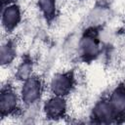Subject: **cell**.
Returning a JSON list of instances; mask_svg holds the SVG:
<instances>
[{
	"label": "cell",
	"instance_id": "52a82bcc",
	"mask_svg": "<svg viewBox=\"0 0 125 125\" xmlns=\"http://www.w3.org/2000/svg\"><path fill=\"white\" fill-rule=\"evenodd\" d=\"M109 104L114 114V118H125V85L119 84L110 94L108 99Z\"/></svg>",
	"mask_w": 125,
	"mask_h": 125
},
{
	"label": "cell",
	"instance_id": "8992f818",
	"mask_svg": "<svg viewBox=\"0 0 125 125\" xmlns=\"http://www.w3.org/2000/svg\"><path fill=\"white\" fill-rule=\"evenodd\" d=\"M67 104L64 97L53 96L44 104V112L46 117L50 119H59L64 117L66 113Z\"/></svg>",
	"mask_w": 125,
	"mask_h": 125
},
{
	"label": "cell",
	"instance_id": "9c48e42d",
	"mask_svg": "<svg viewBox=\"0 0 125 125\" xmlns=\"http://www.w3.org/2000/svg\"><path fill=\"white\" fill-rule=\"evenodd\" d=\"M16 55H17V49L14 42L12 40H7L1 46V52H0L1 64L2 65L10 64L16 58Z\"/></svg>",
	"mask_w": 125,
	"mask_h": 125
},
{
	"label": "cell",
	"instance_id": "277c9868",
	"mask_svg": "<svg viewBox=\"0 0 125 125\" xmlns=\"http://www.w3.org/2000/svg\"><path fill=\"white\" fill-rule=\"evenodd\" d=\"M20 98L12 85L2 87L0 93V114L2 117L15 113L19 107Z\"/></svg>",
	"mask_w": 125,
	"mask_h": 125
},
{
	"label": "cell",
	"instance_id": "3957f363",
	"mask_svg": "<svg viewBox=\"0 0 125 125\" xmlns=\"http://www.w3.org/2000/svg\"><path fill=\"white\" fill-rule=\"evenodd\" d=\"M75 85V76L73 71H64L53 76L50 83V89L53 95L65 97L70 94Z\"/></svg>",
	"mask_w": 125,
	"mask_h": 125
},
{
	"label": "cell",
	"instance_id": "7a4b0ae2",
	"mask_svg": "<svg viewBox=\"0 0 125 125\" xmlns=\"http://www.w3.org/2000/svg\"><path fill=\"white\" fill-rule=\"evenodd\" d=\"M43 92V84L38 76L31 75L24 81L21 89V100L26 105H31L39 101Z\"/></svg>",
	"mask_w": 125,
	"mask_h": 125
},
{
	"label": "cell",
	"instance_id": "8fae6325",
	"mask_svg": "<svg viewBox=\"0 0 125 125\" xmlns=\"http://www.w3.org/2000/svg\"><path fill=\"white\" fill-rule=\"evenodd\" d=\"M32 69H33V63L31 59H29L28 57H25L22 60V62L19 64L17 68L16 76L18 79L24 81L25 79H27L32 75Z\"/></svg>",
	"mask_w": 125,
	"mask_h": 125
},
{
	"label": "cell",
	"instance_id": "ba28073f",
	"mask_svg": "<svg viewBox=\"0 0 125 125\" xmlns=\"http://www.w3.org/2000/svg\"><path fill=\"white\" fill-rule=\"evenodd\" d=\"M92 118L94 122L98 123H109L115 120L108 100L103 99L95 104L92 111Z\"/></svg>",
	"mask_w": 125,
	"mask_h": 125
},
{
	"label": "cell",
	"instance_id": "5b68a950",
	"mask_svg": "<svg viewBox=\"0 0 125 125\" xmlns=\"http://www.w3.org/2000/svg\"><path fill=\"white\" fill-rule=\"evenodd\" d=\"M21 11L19 5L16 3L3 7L2 11V26L7 32H12L21 22Z\"/></svg>",
	"mask_w": 125,
	"mask_h": 125
},
{
	"label": "cell",
	"instance_id": "6da1fadb",
	"mask_svg": "<svg viewBox=\"0 0 125 125\" xmlns=\"http://www.w3.org/2000/svg\"><path fill=\"white\" fill-rule=\"evenodd\" d=\"M80 56L85 62L95 60L101 51V43L99 39V31L95 27H90L80 38L79 41Z\"/></svg>",
	"mask_w": 125,
	"mask_h": 125
},
{
	"label": "cell",
	"instance_id": "30bf717a",
	"mask_svg": "<svg viewBox=\"0 0 125 125\" xmlns=\"http://www.w3.org/2000/svg\"><path fill=\"white\" fill-rule=\"evenodd\" d=\"M38 7L47 21H52L57 16L56 0H38Z\"/></svg>",
	"mask_w": 125,
	"mask_h": 125
},
{
	"label": "cell",
	"instance_id": "7c38bea8",
	"mask_svg": "<svg viewBox=\"0 0 125 125\" xmlns=\"http://www.w3.org/2000/svg\"><path fill=\"white\" fill-rule=\"evenodd\" d=\"M16 1H17V0H1L3 7H4V6H7V5H10V4H14Z\"/></svg>",
	"mask_w": 125,
	"mask_h": 125
}]
</instances>
